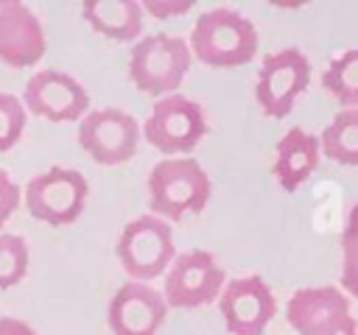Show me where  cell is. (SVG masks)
Segmentation results:
<instances>
[{
  "label": "cell",
  "instance_id": "ac0fdd59",
  "mask_svg": "<svg viewBox=\"0 0 358 335\" xmlns=\"http://www.w3.org/2000/svg\"><path fill=\"white\" fill-rule=\"evenodd\" d=\"M322 87L341 103V109H358V47L338 53L327 64Z\"/></svg>",
  "mask_w": 358,
  "mask_h": 335
},
{
  "label": "cell",
  "instance_id": "cb8c5ba5",
  "mask_svg": "<svg viewBox=\"0 0 358 335\" xmlns=\"http://www.w3.org/2000/svg\"><path fill=\"white\" fill-rule=\"evenodd\" d=\"M0 335H36V329L28 321H22V318L3 315L0 318Z\"/></svg>",
  "mask_w": 358,
  "mask_h": 335
},
{
  "label": "cell",
  "instance_id": "44dd1931",
  "mask_svg": "<svg viewBox=\"0 0 358 335\" xmlns=\"http://www.w3.org/2000/svg\"><path fill=\"white\" fill-rule=\"evenodd\" d=\"M25 123H28L25 103L11 92H0V151H8L20 142Z\"/></svg>",
  "mask_w": 358,
  "mask_h": 335
},
{
  "label": "cell",
  "instance_id": "7c38bea8",
  "mask_svg": "<svg viewBox=\"0 0 358 335\" xmlns=\"http://www.w3.org/2000/svg\"><path fill=\"white\" fill-rule=\"evenodd\" d=\"M22 103L28 112L50 120V123H70L81 120L90 109V92L84 84L64 73V70H39L28 78Z\"/></svg>",
  "mask_w": 358,
  "mask_h": 335
},
{
  "label": "cell",
  "instance_id": "8992f818",
  "mask_svg": "<svg viewBox=\"0 0 358 335\" xmlns=\"http://www.w3.org/2000/svg\"><path fill=\"white\" fill-rule=\"evenodd\" d=\"M87 195H90V184L84 173H78L76 168H64V165H53L36 173L25 184L28 212L36 221L50 223V226L73 223L84 212Z\"/></svg>",
  "mask_w": 358,
  "mask_h": 335
},
{
  "label": "cell",
  "instance_id": "9a60e30c",
  "mask_svg": "<svg viewBox=\"0 0 358 335\" xmlns=\"http://www.w3.org/2000/svg\"><path fill=\"white\" fill-rule=\"evenodd\" d=\"M319 159H322L319 137L294 126L280 137V142L274 148L271 173L285 193H294L296 187H302L310 179V173L319 168Z\"/></svg>",
  "mask_w": 358,
  "mask_h": 335
},
{
  "label": "cell",
  "instance_id": "5bb4252c",
  "mask_svg": "<svg viewBox=\"0 0 358 335\" xmlns=\"http://www.w3.org/2000/svg\"><path fill=\"white\" fill-rule=\"evenodd\" d=\"M48 47L45 25L31 6L0 0V61L8 67H34Z\"/></svg>",
  "mask_w": 358,
  "mask_h": 335
},
{
  "label": "cell",
  "instance_id": "277c9868",
  "mask_svg": "<svg viewBox=\"0 0 358 335\" xmlns=\"http://www.w3.org/2000/svg\"><path fill=\"white\" fill-rule=\"evenodd\" d=\"M176 257L171 223L145 212L129 221L117 237V260L131 282H145L162 276Z\"/></svg>",
  "mask_w": 358,
  "mask_h": 335
},
{
  "label": "cell",
  "instance_id": "ba28073f",
  "mask_svg": "<svg viewBox=\"0 0 358 335\" xmlns=\"http://www.w3.org/2000/svg\"><path fill=\"white\" fill-rule=\"evenodd\" d=\"M310 84V61L299 47H282L263 59L255 81V100L263 114L280 120L291 114L296 98Z\"/></svg>",
  "mask_w": 358,
  "mask_h": 335
},
{
  "label": "cell",
  "instance_id": "d6986e66",
  "mask_svg": "<svg viewBox=\"0 0 358 335\" xmlns=\"http://www.w3.org/2000/svg\"><path fill=\"white\" fill-rule=\"evenodd\" d=\"M28 243L14 232H0V288H11L28 274Z\"/></svg>",
  "mask_w": 358,
  "mask_h": 335
},
{
  "label": "cell",
  "instance_id": "9c48e42d",
  "mask_svg": "<svg viewBox=\"0 0 358 335\" xmlns=\"http://www.w3.org/2000/svg\"><path fill=\"white\" fill-rule=\"evenodd\" d=\"M162 276H165L162 296H165L168 307H185V310L218 302V296L227 285V279H224L227 274L218 265L215 254H210L204 248L179 251Z\"/></svg>",
  "mask_w": 358,
  "mask_h": 335
},
{
  "label": "cell",
  "instance_id": "5b68a950",
  "mask_svg": "<svg viewBox=\"0 0 358 335\" xmlns=\"http://www.w3.org/2000/svg\"><path fill=\"white\" fill-rule=\"evenodd\" d=\"M207 134L204 109L179 92L157 98L145 123L143 137L165 156H187Z\"/></svg>",
  "mask_w": 358,
  "mask_h": 335
},
{
  "label": "cell",
  "instance_id": "4fadbf2b",
  "mask_svg": "<svg viewBox=\"0 0 358 335\" xmlns=\"http://www.w3.org/2000/svg\"><path fill=\"white\" fill-rule=\"evenodd\" d=\"M165 315V296L151 285L131 279L123 282L106 304V324L112 335H157Z\"/></svg>",
  "mask_w": 358,
  "mask_h": 335
},
{
  "label": "cell",
  "instance_id": "7402d4cb",
  "mask_svg": "<svg viewBox=\"0 0 358 335\" xmlns=\"http://www.w3.org/2000/svg\"><path fill=\"white\" fill-rule=\"evenodd\" d=\"M20 201H22L20 184L0 168V232H3V226L8 223V218L14 215V209L20 207Z\"/></svg>",
  "mask_w": 358,
  "mask_h": 335
},
{
  "label": "cell",
  "instance_id": "2e32d148",
  "mask_svg": "<svg viewBox=\"0 0 358 335\" xmlns=\"http://www.w3.org/2000/svg\"><path fill=\"white\" fill-rule=\"evenodd\" d=\"M143 3L140 0H84L81 3V17L84 22L117 42H131L143 31Z\"/></svg>",
  "mask_w": 358,
  "mask_h": 335
},
{
  "label": "cell",
  "instance_id": "ffe728a7",
  "mask_svg": "<svg viewBox=\"0 0 358 335\" xmlns=\"http://www.w3.org/2000/svg\"><path fill=\"white\" fill-rule=\"evenodd\" d=\"M341 288L358 299V204L350 207L341 229Z\"/></svg>",
  "mask_w": 358,
  "mask_h": 335
},
{
  "label": "cell",
  "instance_id": "e0dca14e",
  "mask_svg": "<svg viewBox=\"0 0 358 335\" xmlns=\"http://www.w3.org/2000/svg\"><path fill=\"white\" fill-rule=\"evenodd\" d=\"M319 148L327 159L344 168L358 165V109H338L319 137Z\"/></svg>",
  "mask_w": 358,
  "mask_h": 335
},
{
  "label": "cell",
  "instance_id": "8fae6325",
  "mask_svg": "<svg viewBox=\"0 0 358 335\" xmlns=\"http://www.w3.org/2000/svg\"><path fill=\"white\" fill-rule=\"evenodd\" d=\"M218 313L229 335H263L277 313V299L263 276H235L218 296Z\"/></svg>",
  "mask_w": 358,
  "mask_h": 335
},
{
  "label": "cell",
  "instance_id": "52a82bcc",
  "mask_svg": "<svg viewBox=\"0 0 358 335\" xmlns=\"http://www.w3.org/2000/svg\"><path fill=\"white\" fill-rule=\"evenodd\" d=\"M285 318L296 335H358L352 304L336 285H310L294 290Z\"/></svg>",
  "mask_w": 358,
  "mask_h": 335
},
{
  "label": "cell",
  "instance_id": "603a6c76",
  "mask_svg": "<svg viewBox=\"0 0 358 335\" xmlns=\"http://www.w3.org/2000/svg\"><path fill=\"white\" fill-rule=\"evenodd\" d=\"M143 3V11L154 14L157 20H168V17H182L187 14L196 3L193 0H140Z\"/></svg>",
  "mask_w": 358,
  "mask_h": 335
},
{
  "label": "cell",
  "instance_id": "30bf717a",
  "mask_svg": "<svg viewBox=\"0 0 358 335\" xmlns=\"http://www.w3.org/2000/svg\"><path fill=\"white\" fill-rule=\"evenodd\" d=\"M143 128L140 123L115 106L92 109L78 120V145L98 165H123L137 154Z\"/></svg>",
  "mask_w": 358,
  "mask_h": 335
},
{
  "label": "cell",
  "instance_id": "6da1fadb",
  "mask_svg": "<svg viewBox=\"0 0 358 335\" xmlns=\"http://www.w3.org/2000/svg\"><path fill=\"white\" fill-rule=\"evenodd\" d=\"M148 209L162 221H182L185 215L201 212L210 201L213 181L199 159L165 156L148 173Z\"/></svg>",
  "mask_w": 358,
  "mask_h": 335
},
{
  "label": "cell",
  "instance_id": "3957f363",
  "mask_svg": "<svg viewBox=\"0 0 358 335\" xmlns=\"http://www.w3.org/2000/svg\"><path fill=\"white\" fill-rule=\"evenodd\" d=\"M193 53L190 45L171 34L140 36L129 53V78L131 84L154 98L173 95L190 70Z\"/></svg>",
  "mask_w": 358,
  "mask_h": 335
},
{
  "label": "cell",
  "instance_id": "7a4b0ae2",
  "mask_svg": "<svg viewBox=\"0 0 358 335\" xmlns=\"http://www.w3.org/2000/svg\"><path fill=\"white\" fill-rule=\"evenodd\" d=\"M257 28L235 8H210L193 22L190 53L210 67H238L257 53Z\"/></svg>",
  "mask_w": 358,
  "mask_h": 335
}]
</instances>
